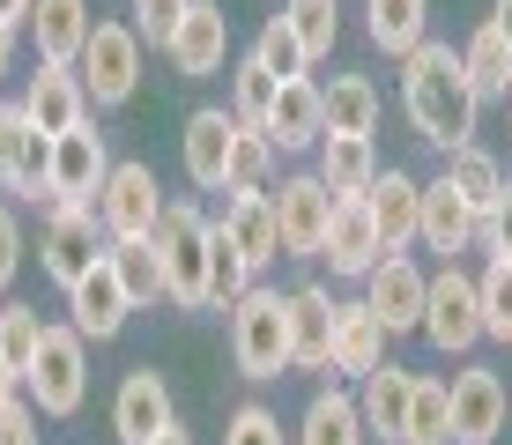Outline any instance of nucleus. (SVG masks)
Returning a JSON list of instances; mask_svg holds the SVG:
<instances>
[{"label":"nucleus","instance_id":"nucleus-40","mask_svg":"<svg viewBox=\"0 0 512 445\" xmlns=\"http://www.w3.org/2000/svg\"><path fill=\"white\" fill-rule=\"evenodd\" d=\"M275 75H268V67H260V60H238L231 67V112L245 119V127H268V104H275Z\"/></svg>","mask_w":512,"mask_h":445},{"label":"nucleus","instance_id":"nucleus-21","mask_svg":"<svg viewBox=\"0 0 512 445\" xmlns=\"http://www.w3.org/2000/svg\"><path fill=\"white\" fill-rule=\"evenodd\" d=\"M179 149H186V178H193V186L223 193V186H231V149H238V112H193L186 134H179Z\"/></svg>","mask_w":512,"mask_h":445},{"label":"nucleus","instance_id":"nucleus-38","mask_svg":"<svg viewBox=\"0 0 512 445\" xmlns=\"http://www.w3.org/2000/svg\"><path fill=\"white\" fill-rule=\"evenodd\" d=\"M275 178V141H268V127H245L238 119V149H231V186L238 193H260Z\"/></svg>","mask_w":512,"mask_h":445},{"label":"nucleus","instance_id":"nucleus-41","mask_svg":"<svg viewBox=\"0 0 512 445\" xmlns=\"http://www.w3.org/2000/svg\"><path fill=\"white\" fill-rule=\"evenodd\" d=\"M282 15H290V30L305 38L312 60H327V52H334V23H342L334 0H282Z\"/></svg>","mask_w":512,"mask_h":445},{"label":"nucleus","instance_id":"nucleus-18","mask_svg":"<svg viewBox=\"0 0 512 445\" xmlns=\"http://www.w3.org/2000/svg\"><path fill=\"white\" fill-rule=\"evenodd\" d=\"M164 60L179 67L186 82H208L223 60H231V23H223V8H216V0H193V8H186V23L171 30Z\"/></svg>","mask_w":512,"mask_h":445},{"label":"nucleus","instance_id":"nucleus-47","mask_svg":"<svg viewBox=\"0 0 512 445\" xmlns=\"http://www.w3.org/2000/svg\"><path fill=\"white\" fill-rule=\"evenodd\" d=\"M483 245H490V253H512V186L498 193V208H490V223H483Z\"/></svg>","mask_w":512,"mask_h":445},{"label":"nucleus","instance_id":"nucleus-36","mask_svg":"<svg viewBox=\"0 0 512 445\" xmlns=\"http://www.w3.org/2000/svg\"><path fill=\"white\" fill-rule=\"evenodd\" d=\"M253 60L268 67L275 82H297V75H312V52H305V38L290 30V15H268V23H260V38H253Z\"/></svg>","mask_w":512,"mask_h":445},{"label":"nucleus","instance_id":"nucleus-52","mask_svg":"<svg viewBox=\"0 0 512 445\" xmlns=\"http://www.w3.org/2000/svg\"><path fill=\"white\" fill-rule=\"evenodd\" d=\"M149 445H193V438H186V431H179V423H171V431H156V438H149Z\"/></svg>","mask_w":512,"mask_h":445},{"label":"nucleus","instance_id":"nucleus-53","mask_svg":"<svg viewBox=\"0 0 512 445\" xmlns=\"http://www.w3.org/2000/svg\"><path fill=\"white\" fill-rule=\"evenodd\" d=\"M505 112H512V97H505Z\"/></svg>","mask_w":512,"mask_h":445},{"label":"nucleus","instance_id":"nucleus-3","mask_svg":"<svg viewBox=\"0 0 512 445\" xmlns=\"http://www.w3.org/2000/svg\"><path fill=\"white\" fill-rule=\"evenodd\" d=\"M208 223L201 208H186V201H171L164 208V223H156V253H164V297L171 305H186V312H201L208 305Z\"/></svg>","mask_w":512,"mask_h":445},{"label":"nucleus","instance_id":"nucleus-6","mask_svg":"<svg viewBox=\"0 0 512 445\" xmlns=\"http://www.w3.org/2000/svg\"><path fill=\"white\" fill-rule=\"evenodd\" d=\"M268 193H275L282 253H290V260H320V245H327V223H334V201H342V193H334L320 171H290V178H275Z\"/></svg>","mask_w":512,"mask_h":445},{"label":"nucleus","instance_id":"nucleus-29","mask_svg":"<svg viewBox=\"0 0 512 445\" xmlns=\"http://www.w3.org/2000/svg\"><path fill=\"white\" fill-rule=\"evenodd\" d=\"M320 178H327L334 193H364L379 178L372 134H320Z\"/></svg>","mask_w":512,"mask_h":445},{"label":"nucleus","instance_id":"nucleus-9","mask_svg":"<svg viewBox=\"0 0 512 445\" xmlns=\"http://www.w3.org/2000/svg\"><path fill=\"white\" fill-rule=\"evenodd\" d=\"M164 186H156L149 164H112V178H104L97 193V223L104 238H156V223H164Z\"/></svg>","mask_w":512,"mask_h":445},{"label":"nucleus","instance_id":"nucleus-1","mask_svg":"<svg viewBox=\"0 0 512 445\" xmlns=\"http://www.w3.org/2000/svg\"><path fill=\"white\" fill-rule=\"evenodd\" d=\"M401 104H409V119H416V134L431 141V149H468L475 141V89H468V67H461V52L453 45H431L423 38L409 60H401Z\"/></svg>","mask_w":512,"mask_h":445},{"label":"nucleus","instance_id":"nucleus-11","mask_svg":"<svg viewBox=\"0 0 512 445\" xmlns=\"http://www.w3.org/2000/svg\"><path fill=\"white\" fill-rule=\"evenodd\" d=\"M483 223H490V216L468 201L461 186H453L446 171H438V178H423V223H416V238L431 245V253L461 260L468 245H483Z\"/></svg>","mask_w":512,"mask_h":445},{"label":"nucleus","instance_id":"nucleus-7","mask_svg":"<svg viewBox=\"0 0 512 445\" xmlns=\"http://www.w3.org/2000/svg\"><path fill=\"white\" fill-rule=\"evenodd\" d=\"M75 75L90 89V104H104V112L127 104L141 89V30L134 23H97L90 45H82V60H75Z\"/></svg>","mask_w":512,"mask_h":445},{"label":"nucleus","instance_id":"nucleus-25","mask_svg":"<svg viewBox=\"0 0 512 445\" xmlns=\"http://www.w3.org/2000/svg\"><path fill=\"white\" fill-rule=\"evenodd\" d=\"M364 201H372V223H379V245L386 253H409L416 223H423V186L409 171H379L372 186H364Z\"/></svg>","mask_w":512,"mask_h":445},{"label":"nucleus","instance_id":"nucleus-20","mask_svg":"<svg viewBox=\"0 0 512 445\" xmlns=\"http://www.w3.org/2000/svg\"><path fill=\"white\" fill-rule=\"evenodd\" d=\"M334 290L320 282H305V290H290V371H327L334 364Z\"/></svg>","mask_w":512,"mask_h":445},{"label":"nucleus","instance_id":"nucleus-12","mask_svg":"<svg viewBox=\"0 0 512 445\" xmlns=\"http://www.w3.org/2000/svg\"><path fill=\"white\" fill-rule=\"evenodd\" d=\"M127 312H134V297H127V282H119L112 253H104L90 275L67 290V327H75L82 342H112V334L127 327Z\"/></svg>","mask_w":512,"mask_h":445},{"label":"nucleus","instance_id":"nucleus-28","mask_svg":"<svg viewBox=\"0 0 512 445\" xmlns=\"http://www.w3.org/2000/svg\"><path fill=\"white\" fill-rule=\"evenodd\" d=\"M364 408L342 394V386H320V394L305 401V416H297V445H364Z\"/></svg>","mask_w":512,"mask_h":445},{"label":"nucleus","instance_id":"nucleus-37","mask_svg":"<svg viewBox=\"0 0 512 445\" xmlns=\"http://www.w3.org/2000/svg\"><path fill=\"white\" fill-rule=\"evenodd\" d=\"M446 178H453V186L468 193L475 208H483V216L498 208V193H505V164H498L490 149H475V141H468V149H453V156H446Z\"/></svg>","mask_w":512,"mask_h":445},{"label":"nucleus","instance_id":"nucleus-4","mask_svg":"<svg viewBox=\"0 0 512 445\" xmlns=\"http://www.w3.org/2000/svg\"><path fill=\"white\" fill-rule=\"evenodd\" d=\"M416 334L438 356H461V349L483 342V282H475L461 260H446L431 275V297H423V327Z\"/></svg>","mask_w":512,"mask_h":445},{"label":"nucleus","instance_id":"nucleus-27","mask_svg":"<svg viewBox=\"0 0 512 445\" xmlns=\"http://www.w3.org/2000/svg\"><path fill=\"white\" fill-rule=\"evenodd\" d=\"M409 394H416V371H401V364H379L372 379H364V431L386 438V445H401V431H409Z\"/></svg>","mask_w":512,"mask_h":445},{"label":"nucleus","instance_id":"nucleus-39","mask_svg":"<svg viewBox=\"0 0 512 445\" xmlns=\"http://www.w3.org/2000/svg\"><path fill=\"white\" fill-rule=\"evenodd\" d=\"M475 282H483V334L512 342V253H490V267Z\"/></svg>","mask_w":512,"mask_h":445},{"label":"nucleus","instance_id":"nucleus-15","mask_svg":"<svg viewBox=\"0 0 512 445\" xmlns=\"http://www.w3.org/2000/svg\"><path fill=\"white\" fill-rule=\"evenodd\" d=\"M505 416H512L505 379L490 364H468L461 379H453V445H490L505 431Z\"/></svg>","mask_w":512,"mask_h":445},{"label":"nucleus","instance_id":"nucleus-49","mask_svg":"<svg viewBox=\"0 0 512 445\" xmlns=\"http://www.w3.org/2000/svg\"><path fill=\"white\" fill-rule=\"evenodd\" d=\"M15 30H23V23H8V15H0V75H8V60H15Z\"/></svg>","mask_w":512,"mask_h":445},{"label":"nucleus","instance_id":"nucleus-54","mask_svg":"<svg viewBox=\"0 0 512 445\" xmlns=\"http://www.w3.org/2000/svg\"><path fill=\"white\" fill-rule=\"evenodd\" d=\"M0 112H8V104H0Z\"/></svg>","mask_w":512,"mask_h":445},{"label":"nucleus","instance_id":"nucleus-31","mask_svg":"<svg viewBox=\"0 0 512 445\" xmlns=\"http://www.w3.org/2000/svg\"><path fill=\"white\" fill-rule=\"evenodd\" d=\"M423 15H431V0H364V30H372V45L394 52V60H409L423 45Z\"/></svg>","mask_w":512,"mask_h":445},{"label":"nucleus","instance_id":"nucleus-24","mask_svg":"<svg viewBox=\"0 0 512 445\" xmlns=\"http://www.w3.org/2000/svg\"><path fill=\"white\" fill-rule=\"evenodd\" d=\"M386 342H394V334H386V319L364 305H342V319H334V379H372V371L386 364Z\"/></svg>","mask_w":512,"mask_h":445},{"label":"nucleus","instance_id":"nucleus-2","mask_svg":"<svg viewBox=\"0 0 512 445\" xmlns=\"http://www.w3.org/2000/svg\"><path fill=\"white\" fill-rule=\"evenodd\" d=\"M231 356L245 379H282L290 371V297L245 290L231 305Z\"/></svg>","mask_w":512,"mask_h":445},{"label":"nucleus","instance_id":"nucleus-10","mask_svg":"<svg viewBox=\"0 0 512 445\" xmlns=\"http://www.w3.org/2000/svg\"><path fill=\"white\" fill-rule=\"evenodd\" d=\"M104 253H112V238H104L97 208H52V223H45V238H38V267L60 282V290H75Z\"/></svg>","mask_w":512,"mask_h":445},{"label":"nucleus","instance_id":"nucleus-8","mask_svg":"<svg viewBox=\"0 0 512 445\" xmlns=\"http://www.w3.org/2000/svg\"><path fill=\"white\" fill-rule=\"evenodd\" d=\"M104 178H112V156H104V134L90 119L52 141V171H45V201L52 208H97Z\"/></svg>","mask_w":512,"mask_h":445},{"label":"nucleus","instance_id":"nucleus-16","mask_svg":"<svg viewBox=\"0 0 512 445\" xmlns=\"http://www.w3.org/2000/svg\"><path fill=\"white\" fill-rule=\"evenodd\" d=\"M23 112H30V127L38 134H75L82 119H90V89H82V75L75 67H52V60H38V75L23 82Z\"/></svg>","mask_w":512,"mask_h":445},{"label":"nucleus","instance_id":"nucleus-23","mask_svg":"<svg viewBox=\"0 0 512 445\" xmlns=\"http://www.w3.org/2000/svg\"><path fill=\"white\" fill-rule=\"evenodd\" d=\"M208 223H223L231 238L245 245V260L253 267H268L282 253V223H275V193L260 186V193H238V186H223V201H216V216Z\"/></svg>","mask_w":512,"mask_h":445},{"label":"nucleus","instance_id":"nucleus-30","mask_svg":"<svg viewBox=\"0 0 512 445\" xmlns=\"http://www.w3.org/2000/svg\"><path fill=\"white\" fill-rule=\"evenodd\" d=\"M461 67H468V89H475V104H505V97H512V45H505L490 23L468 38Z\"/></svg>","mask_w":512,"mask_h":445},{"label":"nucleus","instance_id":"nucleus-19","mask_svg":"<svg viewBox=\"0 0 512 445\" xmlns=\"http://www.w3.org/2000/svg\"><path fill=\"white\" fill-rule=\"evenodd\" d=\"M320 260H334V275H372V267L386 260L379 223H372V201H364V193H342V201H334V223H327Z\"/></svg>","mask_w":512,"mask_h":445},{"label":"nucleus","instance_id":"nucleus-43","mask_svg":"<svg viewBox=\"0 0 512 445\" xmlns=\"http://www.w3.org/2000/svg\"><path fill=\"white\" fill-rule=\"evenodd\" d=\"M186 8H193V0H134V30H141V45H171V30L186 23Z\"/></svg>","mask_w":512,"mask_h":445},{"label":"nucleus","instance_id":"nucleus-35","mask_svg":"<svg viewBox=\"0 0 512 445\" xmlns=\"http://www.w3.org/2000/svg\"><path fill=\"white\" fill-rule=\"evenodd\" d=\"M379 127V89L364 75H334L327 82V134H372Z\"/></svg>","mask_w":512,"mask_h":445},{"label":"nucleus","instance_id":"nucleus-50","mask_svg":"<svg viewBox=\"0 0 512 445\" xmlns=\"http://www.w3.org/2000/svg\"><path fill=\"white\" fill-rule=\"evenodd\" d=\"M490 30H498V38L512 45V0H498V8H490Z\"/></svg>","mask_w":512,"mask_h":445},{"label":"nucleus","instance_id":"nucleus-44","mask_svg":"<svg viewBox=\"0 0 512 445\" xmlns=\"http://www.w3.org/2000/svg\"><path fill=\"white\" fill-rule=\"evenodd\" d=\"M223 445H290V438H282L275 408H238L231 431H223Z\"/></svg>","mask_w":512,"mask_h":445},{"label":"nucleus","instance_id":"nucleus-42","mask_svg":"<svg viewBox=\"0 0 512 445\" xmlns=\"http://www.w3.org/2000/svg\"><path fill=\"white\" fill-rule=\"evenodd\" d=\"M38 342H45V319H38V305H0V349H8V364H15V371H30Z\"/></svg>","mask_w":512,"mask_h":445},{"label":"nucleus","instance_id":"nucleus-48","mask_svg":"<svg viewBox=\"0 0 512 445\" xmlns=\"http://www.w3.org/2000/svg\"><path fill=\"white\" fill-rule=\"evenodd\" d=\"M15 394H23V371H15L8 349H0V401H15Z\"/></svg>","mask_w":512,"mask_h":445},{"label":"nucleus","instance_id":"nucleus-32","mask_svg":"<svg viewBox=\"0 0 512 445\" xmlns=\"http://www.w3.org/2000/svg\"><path fill=\"white\" fill-rule=\"evenodd\" d=\"M253 275H260V267L245 260V245L216 223V230H208V305H216V312H231L238 297L253 290Z\"/></svg>","mask_w":512,"mask_h":445},{"label":"nucleus","instance_id":"nucleus-51","mask_svg":"<svg viewBox=\"0 0 512 445\" xmlns=\"http://www.w3.org/2000/svg\"><path fill=\"white\" fill-rule=\"evenodd\" d=\"M30 8H38V0H0V15H8V23H30Z\"/></svg>","mask_w":512,"mask_h":445},{"label":"nucleus","instance_id":"nucleus-13","mask_svg":"<svg viewBox=\"0 0 512 445\" xmlns=\"http://www.w3.org/2000/svg\"><path fill=\"white\" fill-rule=\"evenodd\" d=\"M45 171H52V134L30 127L23 104H8V112H0V193L38 201V193H45Z\"/></svg>","mask_w":512,"mask_h":445},{"label":"nucleus","instance_id":"nucleus-14","mask_svg":"<svg viewBox=\"0 0 512 445\" xmlns=\"http://www.w3.org/2000/svg\"><path fill=\"white\" fill-rule=\"evenodd\" d=\"M423 297H431V275L409 260V253H386L372 275H364V305L386 319V334H409L423 327Z\"/></svg>","mask_w":512,"mask_h":445},{"label":"nucleus","instance_id":"nucleus-34","mask_svg":"<svg viewBox=\"0 0 512 445\" xmlns=\"http://www.w3.org/2000/svg\"><path fill=\"white\" fill-rule=\"evenodd\" d=\"M112 267H119V282H127L134 312L164 297V253H156V238H112Z\"/></svg>","mask_w":512,"mask_h":445},{"label":"nucleus","instance_id":"nucleus-5","mask_svg":"<svg viewBox=\"0 0 512 445\" xmlns=\"http://www.w3.org/2000/svg\"><path fill=\"white\" fill-rule=\"evenodd\" d=\"M23 386H30V401H38V416H75L82 394H90V342H82L75 327H45Z\"/></svg>","mask_w":512,"mask_h":445},{"label":"nucleus","instance_id":"nucleus-17","mask_svg":"<svg viewBox=\"0 0 512 445\" xmlns=\"http://www.w3.org/2000/svg\"><path fill=\"white\" fill-rule=\"evenodd\" d=\"M179 423V408H171V386H164V371H127L119 379V394H112V431L119 445H149L156 431H171Z\"/></svg>","mask_w":512,"mask_h":445},{"label":"nucleus","instance_id":"nucleus-22","mask_svg":"<svg viewBox=\"0 0 512 445\" xmlns=\"http://www.w3.org/2000/svg\"><path fill=\"white\" fill-rule=\"evenodd\" d=\"M320 134H327V89L312 82V75L282 82L275 104H268V141L297 156V149H320Z\"/></svg>","mask_w":512,"mask_h":445},{"label":"nucleus","instance_id":"nucleus-46","mask_svg":"<svg viewBox=\"0 0 512 445\" xmlns=\"http://www.w3.org/2000/svg\"><path fill=\"white\" fill-rule=\"evenodd\" d=\"M23 223H15V208H0V290H8L15 275H23Z\"/></svg>","mask_w":512,"mask_h":445},{"label":"nucleus","instance_id":"nucleus-45","mask_svg":"<svg viewBox=\"0 0 512 445\" xmlns=\"http://www.w3.org/2000/svg\"><path fill=\"white\" fill-rule=\"evenodd\" d=\"M0 445H38V401H0Z\"/></svg>","mask_w":512,"mask_h":445},{"label":"nucleus","instance_id":"nucleus-33","mask_svg":"<svg viewBox=\"0 0 512 445\" xmlns=\"http://www.w3.org/2000/svg\"><path fill=\"white\" fill-rule=\"evenodd\" d=\"M401 445H453V379H416Z\"/></svg>","mask_w":512,"mask_h":445},{"label":"nucleus","instance_id":"nucleus-26","mask_svg":"<svg viewBox=\"0 0 512 445\" xmlns=\"http://www.w3.org/2000/svg\"><path fill=\"white\" fill-rule=\"evenodd\" d=\"M30 30H38V60L75 67L82 45H90V30H97V15H90V0H38V8H30Z\"/></svg>","mask_w":512,"mask_h":445}]
</instances>
